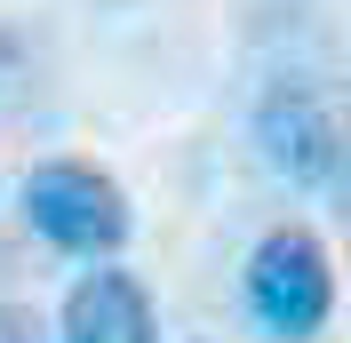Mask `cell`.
Segmentation results:
<instances>
[{
    "mask_svg": "<svg viewBox=\"0 0 351 343\" xmlns=\"http://www.w3.org/2000/svg\"><path fill=\"white\" fill-rule=\"evenodd\" d=\"M335 192H343V208H351V120H343V176H335Z\"/></svg>",
    "mask_w": 351,
    "mask_h": 343,
    "instance_id": "8992f818",
    "label": "cell"
},
{
    "mask_svg": "<svg viewBox=\"0 0 351 343\" xmlns=\"http://www.w3.org/2000/svg\"><path fill=\"white\" fill-rule=\"evenodd\" d=\"M0 343H40V320L32 311H0Z\"/></svg>",
    "mask_w": 351,
    "mask_h": 343,
    "instance_id": "5b68a950",
    "label": "cell"
},
{
    "mask_svg": "<svg viewBox=\"0 0 351 343\" xmlns=\"http://www.w3.org/2000/svg\"><path fill=\"white\" fill-rule=\"evenodd\" d=\"M24 224L48 248H64V256L104 263V256L128 248L136 208H128V192L104 168H88V160H40V168L24 176Z\"/></svg>",
    "mask_w": 351,
    "mask_h": 343,
    "instance_id": "7a4b0ae2",
    "label": "cell"
},
{
    "mask_svg": "<svg viewBox=\"0 0 351 343\" xmlns=\"http://www.w3.org/2000/svg\"><path fill=\"white\" fill-rule=\"evenodd\" d=\"M56 343H160V311L144 296V279L120 272L112 256L96 272H80L64 311H56Z\"/></svg>",
    "mask_w": 351,
    "mask_h": 343,
    "instance_id": "277c9868",
    "label": "cell"
},
{
    "mask_svg": "<svg viewBox=\"0 0 351 343\" xmlns=\"http://www.w3.org/2000/svg\"><path fill=\"white\" fill-rule=\"evenodd\" d=\"M256 152H263V168L280 184L328 192L343 176V120L328 112V96L311 80H271L256 96Z\"/></svg>",
    "mask_w": 351,
    "mask_h": 343,
    "instance_id": "3957f363",
    "label": "cell"
},
{
    "mask_svg": "<svg viewBox=\"0 0 351 343\" xmlns=\"http://www.w3.org/2000/svg\"><path fill=\"white\" fill-rule=\"evenodd\" d=\"M240 296H247V320L263 327L271 343H311L335 311V263L319 248V232L304 224H271L256 239V256L240 272Z\"/></svg>",
    "mask_w": 351,
    "mask_h": 343,
    "instance_id": "6da1fadb",
    "label": "cell"
}]
</instances>
